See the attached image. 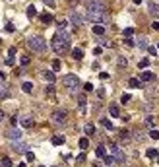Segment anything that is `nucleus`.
<instances>
[{
	"label": "nucleus",
	"instance_id": "nucleus-16",
	"mask_svg": "<svg viewBox=\"0 0 159 167\" xmlns=\"http://www.w3.org/2000/svg\"><path fill=\"white\" fill-rule=\"evenodd\" d=\"M118 138H120V142H122V144H128V142H130V132H128V130H120Z\"/></svg>",
	"mask_w": 159,
	"mask_h": 167
},
{
	"label": "nucleus",
	"instance_id": "nucleus-44",
	"mask_svg": "<svg viewBox=\"0 0 159 167\" xmlns=\"http://www.w3.org/2000/svg\"><path fill=\"white\" fill-rule=\"evenodd\" d=\"M25 159L27 161H33V159H35V154H33V152H25Z\"/></svg>",
	"mask_w": 159,
	"mask_h": 167
},
{
	"label": "nucleus",
	"instance_id": "nucleus-54",
	"mask_svg": "<svg viewBox=\"0 0 159 167\" xmlns=\"http://www.w3.org/2000/svg\"><path fill=\"white\" fill-rule=\"evenodd\" d=\"M151 27L155 29V31H159V21H153V23H151Z\"/></svg>",
	"mask_w": 159,
	"mask_h": 167
},
{
	"label": "nucleus",
	"instance_id": "nucleus-21",
	"mask_svg": "<svg viewBox=\"0 0 159 167\" xmlns=\"http://www.w3.org/2000/svg\"><path fill=\"white\" fill-rule=\"evenodd\" d=\"M109 113H111V117H118L120 115V111H118V107H116V105H111V107H109Z\"/></svg>",
	"mask_w": 159,
	"mask_h": 167
},
{
	"label": "nucleus",
	"instance_id": "nucleus-11",
	"mask_svg": "<svg viewBox=\"0 0 159 167\" xmlns=\"http://www.w3.org/2000/svg\"><path fill=\"white\" fill-rule=\"evenodd\" d=\"M16 52H18L16 47H10V49H8V58H6V64L8 66H14V57H16Z\"/></svg>",
	"mask_w": 159,
	"mask_h": 167
},
{
	"label": "nucleus",
	"instance_id": "nucleus-39",
	"mask_svg": "<svg viewBox=\"0 0 159 167\" xmlns=\"http://www.w3.org/2000/svg\"><path fill=\"white\" fill-rule=\"evenodd\" d=\"M124 45H126V47H134L136 43H134V39H132V37H124Z\"/></svg>",
	"mask_w": 159,
	"mask_h": 167
},
{
	"label": "nucleus",
	"instance_id": "nucleus-31",
	"mask_svg": "<svg viewBox=\"0 0 159 167\" xmlns=\"http://www.w3.org/2000/svg\"><path fill=\"white\" fill-rule=\"evenodd\" d=\"M128 86H130V88H140V80H138V78H130V80H128Z\"/></svg>",
	"mask_w": 159,
	"mask_h": 167
},
{
	"label": "nucleus",
	"instance_id": "nucleus-41",
	"mask_svg": "<svg viewBox=\"0 0 159 167\" xmlns=\"http://www.w3.org/2000/svg\"><path fill=\"white\" fill-rule=\"evenodd\" d=\"M6 31H8V33H12V31H16V26H14L12 21H8V23H6Z\"/></svg>",
	"mask_w": 159,
	"mask_h": 167
},
{
	"label": "nucleus",
	"instance_id": "nucleus-5",
	"mask_svg": "<svg viewBox=\"0 0 159 167\" xmlns=\"http://www.w3.org/2000/svg\"><path fill=\"white\" fill-rule=\"evenodd\" d=\"M51 121H52V124H56V126H64V124L68 122V113H66V111H54L51 115Z\"/></svg>",
	"mask_w": 159,
	"mask_h": 167
},
{
	"label": "nucleus",
	"instance_id": "nucleus-51",
	"mask_svg": "<svg viewBox=\"0 0 159 167\" xmlns=\"http://www.w3.org/2000/svg\"><path fill=\"white\" fill-rule=\"evenodd\" d=\"M147 51H149V55H155V52H157V49H155V47H147Z\"/></svg>",
	"mask_w": 159,
	"mask_h": 167
},
{
	"label": "nucleus",
	"instance_id": "nucleus-57",
	"mask_svg": "<svg viewBox=\"0 0 159 167\" xmlns=\"http://www.w3.org/2000/svg\"><path fill=\"white\" fill-rule=\"evenodd\" d=\"M134 4H142V0H132Z\"/></svg>",
	"mask_w": 159,
	"mask_h": 167
},
{
	"label": "nucleus",
	"instance_id": "nucleus-2",
	"mask_svg": "<svg viewBox=\"0 0 159 167\" xmlns=\"http://www.w3.org/2000/svg\"><path fill=\"white\" fill-rule=\"evenodd\" d=\"M27 47H29L33 52H45L47 51V43H45V39L39 37V35L27 39Z\"/></svg>",
	"mask_w": 159,
	"mask_h": 167
},
{
	"label": "nucleus",
	"instance_id": "nucleus-60",
	"mask_svg": "<svg viewBox=\"0 0 159 167\" xmlns=\"http://www.w3.org/2000/svg\"><path fill=\"white\" fill-rule=\"evenodd\" d=\"M157 165H159V157H157Z\"/></svg>",
	"mask_w": 159,
	"mask_h": 167
},
{
	"label": "nucleus",
	"instance_id": "nucleus-23",
	"mask_svg": "<svg viewBox=\"0 0 159 167\" xmlns=\"http://www.w3.org/2000/svg\"><path fill=\"white\" fill-rule=\"evenodd\" d=\"M41 21H43V23H52V14H43V16H41Z\"/></svg>",
	"mask_w": 159,
	"mask_h": 167
},
{
	"label": "nucleus",
	"instance_id": "nucleus-17",
	"mask_svg": "<svg viewBox=\"0 0 159 167\" xmlns=\"http://www.w3.org/2000/svg\"><path fill=\"white\" fill-rule=\"evenodd\" d=\"M140 80H142V82H151L153 74H151V72H140Z\"/></svg>",
	"mask_w": 159,
	"mask_h": 167
},
{
	"label": "nucleus",
	"instance_id": "nucleus-7",
	"mask_svg": "<svg viewBox=\"0 0 159 167\" xmlns=\"http://www.w3.org/2000/svg\"><path fill=\"white\" fill-rule=\"evenodd\" d=\"M111 155H113V159H115L116 163H120V165L126 161V155H124V152H122V150L118 148L116 144H113V146H111Z\"/></svg>",
	"mask_w": 159,
	"mask_h": 167
},
{
	"label": "nucleus",
	"instance_id": "nucleus-53",
	"mask_svg": "<svg viewBox=\"0 0 159 167\" xmlns=\"http://www.w3.org/2000/svg\"><path fill=\"white\" fill-rule=\"evenodd\" d=\"M99 78H101V80H107L109 74H107V72H101V74H99Z\"/></svg>",
	"mask_w": 159,
	"mask_h": 167
},
{
	"label": "nucleus",
	"instance_id": "nucleus-19",
	"mask_svg": "<svg viewBox=\"0 0 159 167\" xmlns=\"http://www.w3.org/2000/svg\"><path fill=\"white\" fill-rule=\"evenodd\" d=\"M83 130H85V134L87 136H91V134H95V126L91 124V122H87L85 126H83Z\"/></svg>",
	"mask_w": 159,
	"mask_h": 167
},
{
	"label": "nucleus",
	"instance_id": "nucleus-27",
	"mask_svg": "<svg viewBox=\"0 0 159 167\" xmlns=\"http://www.w3.org/2000/svg\"><path fill=\"white\" fill-rule=\"evenodd\" d=\"M146 155H147V157H151V159H155V157H157V150H155V148H149V150H146Z\"/></svg>",
	"mask_w": 159,
	"mask_h": 167
},
{
	"label": "nucleus",
	"instance_id": "nucleus-14",
	"mask_svg": "<svg viewBox=\"0 0 159 167\" xmlns=\"http://www.w3.org/2000/svg\"><path fill=\"white\" fill-rule=\"evenodd\" d=\"M43 78H45V80H47L49 84H54V80H56L54 72H51V70H45V72H43Z\"/></svg>",
	"mask_w": 159,
	"mask_h": 167
},
{
	"label": "nucleus",
	"instance_id": "nucleus-59",
	"mask_svg": "<svg viewBox=\"0 0 159 167\" xmlns=\"http://www.w3.org/2000/svg\"><path fill=\"white\" fill-rule=\"evenodd\" d=\"M18 167H27V165H25V163H18Z\"/></svg>",
	"mask_w": 159,
	"mask_h": 167
},
{
	"label": "nucleus",
	"instance_id": "nucleus-61",
	"mask_svg": "<svg viewBox=\"0 0 159 167\" xmlns=\"http://www.w3.org/2000/svg\"><path fill=\"white\" fill-rule=\"evenodd\" d=\"M0 43H2V39H0Z\"/></svg>",
	"mask_w": 159,
	"mask_h": 167
},
{
	"label": "nucleus",
	"instance_id": "nucleus-32",
	"mask_svg": "<svg viewBox=\"0 0 159 167\" xmlns=\"http://www.w3.org/2000/svg\"><path fill=\"white\" fill-rule=\"evenodd\" d=\"M116 64L120 66V68H124V66L128 64V60H126V57H118V58H116Z\"/></svg>",
	"mask_w": 159,
	"mask_h": 167
},
{
	"label": "nucleus",
	"instance_id": "nucleus-18",
	"mask_svg": "<svg viewBox=\"0 0 159 167\" xmlns=\"http://www.w3.org/2000/svg\"><path fill=\"white\" fill-rule=\"evenodd\" d=\"M72 58H74V60H82L83 58V51L82 49H74V51H72Z\"/></svg>",
	"mask_w": 159,
	"mask_h": 167
},
{
	"label": "nucleus",
	"instance_id": "nucleus-43",
	"mask_svg": "<svg viewBox=\"0 0 159 167\" xmlns=\"http://www.w3.org/2000/svg\"><path fill=\"white\" fill-rule=\"evenodd\" d=\"M52 70H54V72L60 70V60H52Z\"/></svg>",
	"mask_w": 159,
	"mask_h": 167
},
{
	"label": "nucleus",
	"instance_id": "nucleus-42",
	"mask_svg": "<svg viewBox=\"0 0 159 167\" xmlns=\"http://www.w3.org/2000/svg\"><path fill=\"white\" fill-rule=\"evenodd\" d=\"M19 64L27 66V64H29V57H21V58H19Z\"/></svg>",
	"mask_w": 159,
	"mask_h": 167
},
{
	"label": "nucleus",
	"instance_id": "nucleus-37",
	"mask_svg": "<svg viewBox=\"0 0 159 167\" xmlns=\"http://www.w3.org/2000/svg\"><path fill=\"white\" fill-rule=\"evenodd\" d=\"M122 35H124V37H132V35H134V29H132V27H126V29L122 31Z\"/></svg>",
	"mask_w": 159,
	"mask_h": 167
},
{
	"label": "nucleus",
	"instance_id": "nucleus-3",
	"mask_svg": "<svg viewBox=\"0 0 159 167\" xmlns=\"http://www.w3.org/2000/svg\"><path fill=\"white\" fill-rule=\"evenodd\" d=\"M62 84L68 88L70 91H76L78 88H80V78L76 76V74H66V76L62 78Z\"/></svg>",
	"mask_w": 159,
	"mask_h": 167
},
{
	"label": "nucleus",
	"instance_id": "nucleus-30",
	"mask_svg": "<svg viewBox=\"0 0 159 167\" xmlns=\"http://www.w3.org/2000/svg\"><path fill=\"white\" fill-rule=\"evenodd\" d=\"M78 144H80V148H82V150H87L89 148V140H87V138H80Z\"/></svg>",
	"mask_w": 159,
	"mask_h": 167
},
{
	"label": "nucleus",
	"instance_id": "nucleus-26",
	"mask_svg": "<svg viewBox=\"0 0 159 167\" xmlns=\"http://www.w3.org/2000/svg\"><path fill=\"white\" fill-rule=\"evenodd\" d=\"M95 155L97 157H105V146H101V144H99V146H97V150H95Z\"/></svg>",
	"mask_w": 159,
	"mask_h": 167
},
{
	"label": "nucleus",
	"instance_id": "nucleus-28",
	"mask_svg": "<svg viewBox=\"0 0 159 167\" xmlns=\"http://www.w3.org/2000/svg\"><path fill=\"white\" fill-rule=\"evenodd\" d=\"M93 33H95V35H103V33H105V27H103L101 23H97V26H93Z\"/></svg>",
	"mask_w": 159,
	"mask_h": 167
},
{
	"label": "nucleus",
	"instance_id": "nucleus-1",
	"mask_svg": "<svg viewBox=\"0 0 159 167\" xmlns=\"http://www.w3.org/2000/svg\"><path fill=\"white\" fill-rule=\"evenodd\" d=\"M70 43H72L70 33H66L64 29H58V33H54V37L51 41V47L56 55H64V52H68V49H70Z\"/></svg>",
	"mask_w": 159,
	"mask_h": 167
},
{
	"label": "nucleus",
	"instance_id": "nucleus-49",
	"mask_svg": "<svg viewBox=\"0 0 159 167\" xmlns=\"http://www.w3.org/2000/svg\"><path fill=\"white\" fill-rule=\"evenodd\" d=\"M43 2H45L49 8H54V0H43Z\"/></svg>",
	"mask_w": 159,
	"mask_h": 167
},
{
	"label": "nucleus",
	"instance_id": "nucleus-58",
	"mask_svg": "<svg viewBox=\"0 0 159 167\" xmlns=\"http://www.w3.org/2000/svg\"><path fill=\"white\" fill-rule=\"evenodd\" d=\"M0 80H4V72L0 70Z\"/></svg>",
	"mask_w": 159,
	"mask_h": 167
},
{
	"label": "nucleus",
	"instance_id": "nucleus-6",
	"mask_svg": "<svg viewBox=\"0 0 159 167\" xmlns=\"http://www.w3.org/2000/svg\"><path fill=\"white\" fill-rule=\"evenodd\" d=\"M85 18L93 23H101L107 18V12H97V10H85Z\"/></svg>",
	"mask_w": 159,
	"mask_h": 167
},
{
	"label": "nucleus",
	"instance_id": "nucleus-15",
	"mask_svg": "<svg viewBox=\"0 0 159 167\" xmlns=\"http://www.w3.org/2000/svg\"><path fill=\"white\" fill-rule=\"evenodd\" d=\"M52 144H54V146H62V144H64V142H66V138H64V136H60V134H54V136H52Z\"/></svg>",
	"mask_w": 159,
	"mask_h": 167
},
{
	"label": "nucleus",
	"instance_id": "nucleus-10",
	"mask_svg": "<svg viewBox=\"0 0 159 167\" xmlns=\"http://www.w3.org/2000/svg\"><path fill=\"white\" fill-rule=\"evenodd\" d=\"M6 138H8V140H19V138H21V132H19V130L18 128H10V130H8V132H6Z\"/></svg>",
	"mask_w": 159,
	"mask_h": 167
},
{
	"label": "nucleus",
	"instance_id": "nucleus-20",
	"mask_svg": "<svg viewBox=\"0 0 159 167\" xmlns=\"http://www.w3.org/2000/svg\"><path fill=\"white\" fill-rule=\"evenodd\" d=\"M21 90L25 91V93H31V91H33V84L31 82H23V84H21Z\"/></svg>",
	"mask_w": 159,
	"mask_h": 167
},
{
	"label": "nucleus",
	"instance_id": "nucleus-33",
	"mask_svg": "<svg viewBox=\"0 0 159 167\" xmlns=\"http://www.w3.org/2000/svg\"><path fill=\"white\" fill-rule=\"evenodd\" d=\"M138 66H140V70H144V68H147V66H149V58H142L140 62H138Z\"/></svg>",
	"mask_w": 159,
	"mask_h": 167
},
{
	"label": "nucleus",
	"instance_id": "nucleus-22",
	"mask_svg": "<svg viewBox=\"0 0 159 167\" xmlns=\"http://www.w3.org/2000/svg\"><path fill=\"white\" fill-rule=\"evenodd\" d=\"M0 167H12V161H10V157H0Z\"/></svg>",
	"mask_w": 159,
	"mask_h": 167
},
{
	"label": "nucleus",
	"instance_id": "nucleus-40",
	"mask_svg": "<svg viewBox=\"0 0 159 167\" xmlns=\"http://www.w3.org/2000/svg\"><path fill=\"white\" fill-rule=\"evenodd\" d=\"M120 103H122V105H128V103H130V95H128V93H124V95L120 97Z\"/></svg>",
	"mask_w": 159,
	"mask_h": 167
},
{
	"label": "nucleus",
	"instance_id": "nucleus-62",
	"mask_svg": "<svg viewBox=\"0 0 159 167\" xmlns=\"http://www.w3.org/2000/svg\"><path fill=\"white\" fill-rule=\"evenodd\" d=\"M39 167H43V165H39Z\"/></svg>",
	"mask_w": 159,
	"mask_h": 167
},
{
	"label": "nucleus",
	"instance_id": "nucleus-52",
	"mask_svg": "<svg viewBox=\"0 0 159 167\" xmlns=\"http://www.w3.org/2000/svg\"><path fill=\"white\" fill-rule=\"evenodd\" d=\"M101 52H103V49H101V47H97L95 51H93V55H97V57H99V55H101Z\"/></svg>",
	"mask_w": 159,
	"mask_h": 167
},
{
	"label": "nucleus",
	"instance_id": "nucleus-8",
	"mask_svg": "<svg viewBox=\"0 0 159 167\" xmlns=\"http://www.w3.org/2000/svg\"><path fill=\"white\" fill-rule=\"evenodd\" d=\"M68 19H70V23H72L74 27H80V26L83 23V18L80 16V14H78V10H72L70 16H68Z\"/></svg>",
	"mask_w": 159,
	"mask_h": 167
},
{
	"label": "nucleus",
	"instance_id": "nucleus-4",
	"mask_svg": "<svg viewBox=\"0 0 159 167\" xmlns=\"http://www.w3.org/2000/svg\"><path fill=\"white\" fill-rule=\"evenodd\" d=\"M85 10H97V12H107V6L103 0H83Z\"/></svg>",
	"mask_w": 159,
	"mask_h": 167
},
{
	"label": "nucleus",
	"instance_id": "nucleus-56",
	"mask_svg": "<svg viewBox=\"0 0 159 167\" xmlns=\"http://www.w3.org/2000/svg\"><path fill=\"white\" fill-rule=\"evenodd\" d=\"M2 121H4V111L0 109V122H2Z\"/></svg>",
	"mask_w": 159,
	"mask_h": 167
},
{
	"label": "nucleus",
	"instance_id": "nucleus-46",
	"mask_svg": "<svg viewBox=\"0 0 159 167\" xmlns=\"http://www.w3.org/2000/svg\"><path fill=\"white\" fill-rule=\"evenodd\" d=\"M83 90H85V91H91V90H93V84H91V82L83 84Z\"/></svg>",
	"mask_w": 159,
	"mask_h": 167
},
{
	"label": "nucleus",
	"instance_id": "nucleus-50",
	"mask_svg": "<svg viewBox=\"0 0 159 167\" xmlns=\"http://www.w3.org/2000/svg\"><path fill=\"white\" fill-rule=\"evenodd\" d=\"M47 93H49V95H54V88H52V84L47 88Z\"/></svg>",
	"mask_w": 159,
	"mask_h": 167
},
{
	"label": "nucleus",
	"instance_id": "nucleus-36",
	"mask_svg": "<svg viewBox=\"0 0 159 167\" xmlns=\"http://www.w3.org/2000/svg\"><path fill=\"white\" fill-rule=\"evenodd\" d=\"M103 161H105V165H113V163H115L113 155H105V157H103Z\"/></svg>",
	"mask_w": 159,
	"mask_h": 167
},
{
	"label": "nucleus",
	"instance_id": "nucleus-38",
	"mask_svg": "<svg viewBox=\"0 0 159 167\" xmlns=\"http://www.w3.org/2000/svg\"><path fill=\"white\" fill-rule=\"evenodd\" d=\"M149 138H153V140H159V130H149Z\"/></svg>",
	"mask_w": 159,
	"mask_h": 167
},
{
	"label": "nucleus",
	"instance_id": "nucleus-48",
	"mask_svg": "<svg viewBox=\"0 0 159 167\" xmlns=\"http://www.w3.org/2000/svg\"><path fill=\"white\" fill-rule=\"evenodd\" d=\"M76 161H78V163H82V161H85V154H80V155L76 157Z\"/></svg>",
	"mask_w": 159,
	"mask_h": 167
},
{
	"label": "nucleus",
	"instance_id": "nucleus-24",
	"mask_svg": "<svg viewBox=\"0 0 159 167\" xmlns=\"http://www.w3.org/2000/svg\"><path fill=\"white\" fill-rule=\"evenodd\" d=\"M25 14H27V18H35V16H37V10H35V6H27Z\"/></svg>",
	"mask_w": 159,
	"mask_h": 167
},
{
	"label": "nucleus",
	"instance_id": "nucleus-35",
	"mask_svg": "<svg viewBox=\"0 0 159 167\" xmlns=\"http://www.w3.org/2000/svg\"><path fill=\"white\" fill-rule=\"evenodd\" d=\"M138 47H142V49H146L147 47V39L142 35V37H138Z\"/></svg>",
	"mask_w": 159,
	"mask_h": 167
},
{
	"label": "nucleus",
	"instance_id": "nucleus-12",
	"mask_svg": "<svg viewBox=\"0 0 159 167\" xmlns=\"http://www.w3.org/2000/svg\"><path fill=\"white\" fill-rule=\"evenodd\" d=\"M147 8H149V14H151V16L159 18V4H155V2H147Z\"/></svg>",
	"mask_w": 159,
	"mask_h": 167
},
{
	"label": "nucleus",
	"instance_id": "nucleus-9",
	"mask_svg": "<svg viewBox=\"0 0 159 167\" xmlns=\"http://www.w3.org/2000/svg\"><path fill=\"white\" fill-rule=\"evenodd\" d=\"M12 148L16 150V152H19V154H25V152H29V146H27V144H23V142H19V140H14V142H12Z\"/></svg>",
	"mask_w": 159,
	"mask_h": 167
},
{
	"label": "nucleus",
	"instance_id": "nucleus-55",
	"mask_svg": "<svg viewBox=\"0 0 159 167\" xmlns=\"http://www.w3.org/2000/svg\"><path fill=\"white\" fill-rule=\"evenodd\" d=\"M97 97H105V90H99V91H97Z\"/></svg>",
	"mask_w": 159,
	"mask_h": 167
},
{
	"label": "nucleus",
	"instance_id": "nucleus-34",
	"mask_svg": "<svg viewBox=\"0 0 159 167\" xmlns=\"http://www.w3.org/2000/svg\"><path fill=\"white\" fill-rule=\"evenodd\" d=\"M101 124H103L107 130H113V122L109 121V119H101Z\"/></svg>",
	"mask_w": 159,
	"mask_h": 167
},
{
	"label": "nucleus",
	"instance_id": "nucleus-45",
	"mask_svg": "<svg viewBox=\"0 0 159 167\" xmlns=\"http://www.w3.org/2000/svg\"><path fill=\"white\" fill-rule=\"evenodd\" d=\"M146 124H147V126H153V117H151V115L146 117Z\"/></svg>",
	"mask_w": 159,
	"mask_h": 167
},
{
	"label": "nucleus",
	"instance_id": "nucleus-47",
	"mask_svg": "<svg viewBox=\"0 0 159 167\" xmlns=\"http://www.w3.org/2000/svg\"><path fill=\"white\" fill-rule=\"evenodd\" d=\"M66 26H68V21H66V19H62V21L58 23V29H66Z\"/></svg>",
	"mask_w": 159,
	"mask_h": 167
},
{
	"label": "nucleus",
	"instance_id": "nucleus-25",
	"mask_svg": "<svg viewBox=\"0 0 159 167\" xmlns=\"http://www.w3.org/2000/svg\"><path fill=\"white\" fill-rule=\"evenodd\" d=\"M85 103H87V99H85V95H78V105H80V109H85Z\"/></svg>",
	"mask_w": 159,
	"mask_h": 167
},
{
	"label": "nucleus",
	"instance_id": "nucleus-29",
	"mask_svg": "<svg viewBox=\"0 0 159 167\" xmlns=\"http://www.w3.org/2000/svg\"><path fill=\"white\" fill-rule=\"evenodd\" d=\"M19 122H21V126H23V128H31V126H33V121H31V119H21Z\"/></svg>",
	"mask_w": 159,
	"mask_h": 167
},
{
	"label": "nucleus",
	"instance_id": "nucleus-13",
	"mask_svg": "<svg viewBox=\"0 0 159 167\" xmlns=\"http://www.w3.org/2000/svg\"><path fill=\"white\" fill-rule=\"evenodd\" d=\"M6 97H10V90H8L6 84L0 82V99H6Z\"/></svg>",
	"mask_w": 159,
	"mask_h": 167
}]
</instances>
